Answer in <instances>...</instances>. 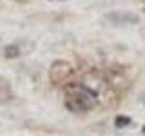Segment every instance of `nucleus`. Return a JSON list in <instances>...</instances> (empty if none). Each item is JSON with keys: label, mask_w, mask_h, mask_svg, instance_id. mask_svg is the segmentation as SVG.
Instances as JSON below:
<instances>
[{"label": "nucleus", "mask_w": 145, "mask_h": 136, "mask_svg": "<svg viewBox=\"0 0 145 136\" xmlns=\"http://www.w3.org/2000/svg\"><path fill=\"white\" fill-rule=\"evenodd\" d=\"M131 124H133V118H129V116L118 114L114 118V127H116V129H125V127H129Z\"/></svg>", "instance_id": "423d86ee"}, {"label": "nucleus", "mask_w": 145, "mask_h": 136, "mask_svg": "<svg viewBox=\"0 0 145 136\" xmlns=\"http://www.w3.org/2000/svg\"><path fill=\"white\" fill-rule=\"evenodd\" d=\"M63 103H65V109L71 112H89L98 107L100 94L89 84L71 82L63 93Z\"/></svg>", "instance_id": "f257e3e1"}, {"label": "nucleus", "mask_w": 145, "mask_h": 136, "mask_svg": "<svg viewBox=\"0 0 145 136\" xmlns=\"http://www.w3.org/2000/svg\"><path fill=\"white\" fill-rule=\"evenodd\" d=\"M15 100V93H13L11 82L4 76H0V103H11Z\"/></svg>", "instance_id": "20e7f679"}, {"label": "nucleus", "mask_w": 145, "mask_h": 136, "mask_svg": "<svg viewBox=\"0 0 145 136\" xmlns=\"http://www.w3.org/2000/svg\"><path fill=\"white\" fill-rule=\"evenodd\" d=\"M22 54V51H20V47H18L16 44H9V45H6L4 47V56L7 58V60H15V58H18Z\"/></svg>", "instance_id": "39448f33"}, {"label": "nucleus", "mask_w": 145, "mask_h": 136, "mask_svg": "<svg viewBox=\"0 0 145 136\" xmlns=\"http://www.w3.org/2000/svg\"><path fill=\"white\" fill-rule=\"evenodd\" d=\"M18 2H29V0H18Z\"/></svg>", "instance_id": "6e6552de"}, {"label": "nucleus", "mask_w": 145, "mask_h": 136, "mask_svg": "<svg viewBox=\"0 0 145 136\" xmlns=\"http://www.w3.org/2000/svg\"><path fill=\"white\" fill-rule=\"evenodd\" d=\"M105 20L111 22L112 26H129V24H138L140 16L129 11H112L105 15Z\"/></svg>", "instance_id": "7ed1b4c3"}, {"label": "nucleus", "mask_w": 145, "mask_h": 136, "mask_svg": "<svg viewBox=\"0 0 145 136\" xmlns=\"http://www.w3.org/2000/svg\"><path fill=\"white\" fill-rule=\"evenodd\" d=\"M142 131H143V134H145V125H143V129H142Z\"/></svg>", "instance_id": "1a4fd4ad"}, {"label": "nucleus", "mask_w": 145, "mask_h": 136, "mask_svg": "<svg viewBox=\"0 0 145 136\" xmlns=\"http://www.w3.org/2000/svg\"><path fill=\"white\" fill-rule=\"evenodd\" d=\"M74 75V65L67 60H54L49 67V82L53 85L67 84Z\"/></svg>", "instance_id": "f03ea898"}, {"label": "nucleus", "mask_w": 145, "mask_h": 136, "mask_svg": "<svg viewBox=\"0 0 145 136\" xmlns=\"http://www.w3.org/2000/svg\"><path fill=\"white\" fill-rule=\"evenodd\" d=\"M51 2H65V0H51Z\"/></svg>", "instance_id": "0eeeda50"}]
</instances>
